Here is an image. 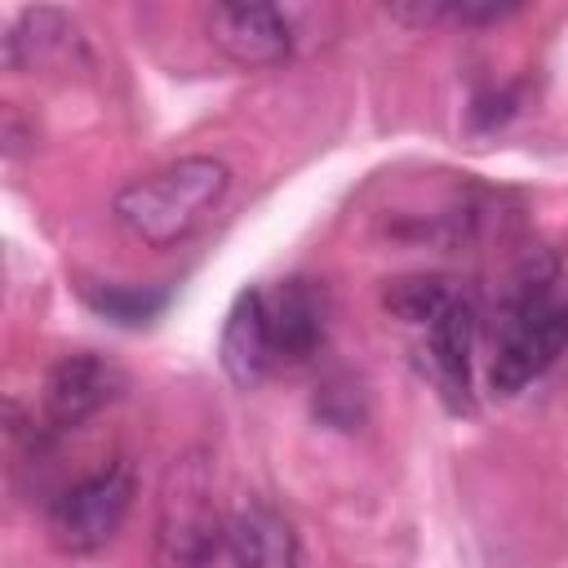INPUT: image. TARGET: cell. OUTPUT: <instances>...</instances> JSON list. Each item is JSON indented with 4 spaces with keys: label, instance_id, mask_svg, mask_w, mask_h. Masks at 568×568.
Here are the masks:
<instances>
[{
    "label": "cell",
    "instance_id": "obj_1",
    "mask_svg": "<svg viewBox=\"0 0 568 568\" xmlns=\"http://www.w3.org/2000/svg\"><path fill=\"white\" fill-rule=\"evenodd\" d=\"M324 342V297L311 280L253 284L222 324V368L235 386H257L280 368L311 359Z\"/></svg>",
    "mask_w": 568,
    "mask_h": 568
},
{
    "label": "cell",
    "instance_id": "obj_2",
    "mask_svg": "<svg viewBox=\"0 0 568 568\" xmlns=\"http://www.w3.org/2000/svg\"><path fill=\"white\" fill-rule=\"evenodd\" d=\"M231 169L213 155H182L146 178H133L115 191V222L146 248H173L191 240L226 200Z\"/></svg>",
    "mask_w": 568,
    "mask_h": 568
},
{
    "label": "cell",
    "instance_id": "obj_3",
    "mask_svg": "<svg viewBox=\"0 0 568 568\" xmlns=\"http://www.w3.org/2000/svg\"><path fill=\"white\" fill-rule=\"evenodd\" d=\"M213 457L186 448L160 479L155 568H235L226 546V510L213 501Z\"/></svg>",
    "mask_w": 568,
    "mask_h": 568
},
{
    "label": "cell",
    "instance_id": "obj_4",
    "mask_svg": "<svg viewBox=\"0 0 568 568\" xmlns=\"http://www.w3.org/2000/svg\"><path fill=\"white\" fill-rule=\"evenodd\" d=\"M568 351V302L550 297L541 280L524 284L497 324V351H493V390L519 395L528 382H537L559 355Z\"/></svg>",
    "mask_w": 568,
    "mask_h": 568
},
{
    "label": "cell",
    "instance_id": "obj_5",
    "mask_svg": "<svg viewBox=\"0 0 568 568\" xmlns=\"http://www.w3.org/2000/svg\"><path fill=\"white\" fill-rule=\"evenodd\" d=\"M133 493H138V484H133V466L129 462H111V466L84 475L62 497H53V506H49V541L62 555L102 550L120 532V524H124V515L133 506Z\"/></svg>",
    "mask_w": 568,
    "mask_h": 568
},
{
    "label": "cell",
    "instance_id": "obj_6",
    "mask_svg": "<svg viewBox=\"0 0 568 568\" xmlns=\"http://www.w3.org/2000/svg\"><path fill=\"white\" fill-rule=\"evenodd\" d=\"M209 40L244 71H262L288 58L293 49V27L284 9L275 4H244V0H217L209 13Z\"/></svg>",
    "mask_w": 568,
    "mask_h": 568
},
{
    "label": "cell",
    "instance_id": "obj_7",
    "mask_svg": "<svg viewBox=\"0 0 568 568\" xmlns=\"http://www.w3.org/2000/svg\"><path fill=\"white\" fill-rule=\"evenodd\" d=\"M120 395H124V373L106 355L71 351L49 368L40 404H44V417L58 430H71V426L89 422L93 413H102L106 404H115Z\"/></svg>",
    "mask_w": 568,
    "mask_h": 568
},
{
    "label": "cell",
    "instance_id": "obj_8",
    "mask_svg": "<svg viewBox=\"0 0 568 568\" xmlns=\"http://www.w3.org/2000/svg\"><path fill=\"white\" fill-rule=\"evenodd\" d=\"M226 546L235 568H297L302 541L280 506L266 497H240L226 510Z\"/></svg>",
    "mask_w": 568,
    "mask_h": 568
},
{
    "label": "cell",
    "instance_id": "obj_9",
    "mask_svg": "<svg viewBox=\"0 0 568 568\" xmlns=\"http://www.w3.org/2000/svg\"><path fill=\"white\" fill-rule=\"evenodd\" d=\"M470 351H475V306L466 293H453L444 311L430 324H422L426 368L453 404H470Z\"/></svg>",
    "mask_w": 568,
    "mask_h": 568
},
{
    "label": "cell",
    "instance_id": "obj_10",
    "mask_svg": "<svg viewBox=\"0 0 568 568\" xmlns=\"http://www.w3.org/2000/svg\"><path fill=\"white\" fill-rule=\"evenodd\" d=\"M75 49V22L62 9H22L4 36V67L9 71H40Z\"/></svg>",
    "mask_w": 568,
    "mask_h": 568
},
{
    "label": "cell",
    "instance_id": "obj_11",
    "mask_svg": "<svg viewBox=\"0 0 568 568\" xmlns=\"http://www.w3.org/2000/svg\"><path fill=\"white\" fill-rule=\"evenodd\" d=\"M386 13L395 22H408V27H439V22L493 27V22L515 18L519 4H510V0H408V4H386Z\"/></svg>",
    "mask_w": 568,
    "mask_h": 568
},
{
    "label": "cell",
    "instance_id": "obj_12",
    "mask_svg": "<svg viewBox=\"0 0 568 568\" xmlns=\"http://www.w3.org/2000/svg\"><path fill=\"white\" fill-rule=\"evenodd\" d=\"M457 288L448 284V280H439V275H408V280H395L390 288H386V311L395 315V320H404V324H430L439 311H444V302L453 297Z\"/></svg>",
    "mask_w": 568,
    "mask_h": 568
},
{
    "label": "cell",
    "instance_id": "obj_13",
    "mask_svg": "<svg viewBox=\"0 0 568 568\" xmlns=\"http://www.w3.org/2000/svg\"><path fill=\"white\" fill-rule=\"evenodd\" d=\"M84 302L115 324H146L169 306V293L164 288H133V284H102V288H84Z\"/></svg>",
    "mask_w": 568,
    "mask_h": 568
}]
</instances>
